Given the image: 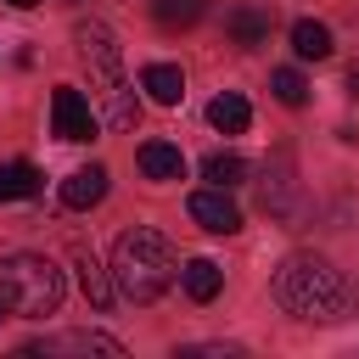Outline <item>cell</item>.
<instances>
[{"label":"cell","mask_w":359,"mask_h":359,"mask_svg":"<svg viewBox=\"0 0 359 359\" xmlns=\"http://www.w3.org/2000/svg\"><path fill=\"white\" fill-rule=\"evenodd\" d=\"M275 303H280L286 314H297V320H320V325H331V320H348V309H353V286H348L342 269H331L325 258H314V252H292V258L275 269Z\"/></svg>","instance_id":"cell-1"},{"label":"cell","mask_w":359,"mask_h":359,"mask_svg":"<svg viewBox=\"0 0 359 359\" xmlns=\"http://www.w3.org/2000/svg\"><path fill=\"white\" fill-rule=\"evenodd\" d=\"M112 280H118V292H123L129 303H157V297L180 280V252L168 247L163 230L135 224V230H123L118 247H112Z\"/></svg>","instance_id":"cell-2"},{"label":"cell","mask_w":359,"mask_h":359,"mask_svg":"<svg viewBox=\"0 0 359 359\" xmlns=\"http://www.w3.org/2000/svg\"><path fill=\"white\" fill-rule=\"evenodd\" d=\"M0 297L22 320H45L62 309V269L39 252H11L0 258Z\"/></svg>","instance_id":"cell-3"},{"label":"cell","mask_w":359,"mask_h":359,"mask_svg":"<svg viewBox=\"0 0 359 359\" xmlns=\"http://www.w3.org/2000/svg\"><path fill=\"white\" fill-rule=\"evenodd\" d=\"M28 359H62V353H101V359H123V342L118 337H101V331H56V337H34L22 342Z\"/></svg>","instance_id":"cell-4"},{"label":"cell","mask_w":359,"mask_h":359,"mask_svg":"<svg viewBox=\"0 0 359 359\" xmlns=\"http://www.w3.org/2000/svg\"><path fill=\"white\" fill-rule=\"evenodd\" d=\"M79 62L90 67V79L95 84H118V62H123V50H118V39H112V28L107 22H79Z\"/></svg>","instance_id":"cell-5"},{"label":"cell","mask_w":359,"mask_h":359,"mask_svg":"<svg viewBox=\"0 0 359 359\" xmlns=\"http://www.w3.org/2000/svg\"><path fill=\"white\" fill-rule=\"evenodd\" d=\"M50 123H56L62 140H90L101 118L90 112V101H84L73 84H56V95H50Z\"/></svg>","instance_id":"cell-6"},{"label":"cell","mask_w":359,"mask_h":359,"mask_svg":"<svg viewBox=\"0 0 359 359\" xmlns=\"http://www.w3.org/2000/svg\"><path fill=\"white\" fill-rule=\"evenodd\" d=\"M191 219H196L208 236H236V230H241V208H236L230 191H219V185H208V191L191 196Z\"/></svg>","instance_id":"cell-7"},{"label":"cell","mask_w":359,"mask_h":359,"mask_svg":"<svg viewBox=\"0 0 359 359\" xmlns=\"http://www.w3.org/2000/svg\"><path fill=\"white\" fill-rule=\"evenodd\" d=\"M101 196H107V168H101V163L73 168V174L62 180V202H67V208H79V213H84V208H95Z\"/></svg>","instance_id":"cell-8"},{"label":"cell","mask_w":359,"mask_h":359,"mask_svg":"<svg viewBox=\"0 0 359 359\" xmlns=\"http://www.w3.org/2000/svg\"><path fill=\"white\" fill-rule=\"evenodd\" d=\"M140 90H146L157 107H174V101L185 95V73H180L174 62H146V67H140Z\"/></svg>","instance_id":"cell-9"},{"label":"cell","mask_w":359,"mask_h":359,"mask_svg":"<svg viewBox=\"0 0 359 359\" xmlns=\"http://www.w3.org/2000/svg\"><path fill=\"white\" fill-rule=\"evenodd\" d=\"M73 269H79V286H84V297H90L95 309H107V303H112V275L101 269V258H95L90 247H79V252H73Z\"/></svg>","instance_id":"cell-10"},{"label":"cell","mask_w":359,"mask_h":359,"mask_svg":"<svg viewBox=\"0 0 359 359\" xmlns=\"http://www.w3.org/2000/svg\"><path fill=\"white\" fill-rule=\"evenodd\" d=\"M140 174H146V180H180V174H185L180 146H168V140H146V146H140Z\"/></svg>","instance_id":"cell-11"},{"label":"cell","mask_w":359,"mask_h":359,"mask_svg":"<svg viewBox=\"0 0 359 359\" xmlns=\"http://www.w3.org/2000/svg\"><path fill=\"white\" fill-rule=\"evenodd\" d=\"M208 123H213L219 135H241V129L252 123V107H247L236 90H224V95H213V107H208Z\"/></svg>","instance_id":"cell-12"},{"label":"cell","mask_w":359,"mask_h":359,"mask_svg":"<svg viewBox=\"0 0 359 359\" xmlns=\"http://www.w3.org/2000/svg\"><path fill=\"white\" fill-rule=\"evenodd\" d=\"M292 50H297L303 62H325V56H331V28L314 22V17L292 22Z\"/></svg>","instance_id":"cell-13"},{"label":"cell","mask_w":359,"mask_h":359,"mask_svg":"<svg viewBox=\"0 0 359 359\" xmlns=\"http://www.w3.org/2000/svg\"><path fill=\"white\" fill-rule=\"evenodd\" d=\"M180 280H185V292H191L196 303H213V297H219V286H224V275H219V264H213V258H191V264L180 269Z\"/></svg>","instance_id":"cell-14"},{"label":"cell","mask_w":359,"mask_h":359,"mask_svg":"<svg viewBox=\"0 0 359 359\" xmlns=\"http://www.w3.org/2000/svg\"><path fill=\"white\" fill-rule=\"evenodd\" d=\"M135 118H140L135 90H129V84H107V112H101V123H107V129H135Z\"/></svg>","instance_id":"cell-15"},{"label":"cell","mask_w":359,"mask_h":359,"mask_svg":"<svg viewBox=\"0 0 359 359\" xmlns=\"http://www.w3.org/2000/svg\"><path fill=\"white\" fill-rule=\"evenodd\" d=\"M39 191V168L34 163H0V202H22Z\"/></svg>","instance_id":"cell-16"},{"label":"cell","mask_w":359,"mask_h":359,"mask_svg":"<svg viewBox=\"0 0 359 359\" xmlns=\"http://www.w3.org/2000/svg\"><path fill=\"white\" fill-rule=\"evenodd\" d=\"M202 11H208V0H151V17H157V28H168V34L191 28Z\"/></svg>","instance_id":"cell-17"},{"label":"cell","mask_w":359,"mask_h":359,"mask_svg":"<svg viewBox=\"0 0 359 359\" xmlns=\"http://www.w3.org/2000/svg\"><path fill=\"white\" fill-rule=\"evenodd\" d=\"M202 180H213L219 191H230V185H241V180H247V163H241L236 151H213V157L202 163Z\"/></svg>","instance_id":"cell-18"},{"label":"cell","mask_w":359,"mask_h":359,"mask_svg":"<svg viewBox=\"0 0 359 359\" xmlns=\"http://www.w3.org/2000/svg\"><path fill=\"white\" fill-rule=\"evenodd\" d=\"M230 34H236L241 45H264L269 17H264V11H252V6H241V11H230Z\"/></svg>","instance_id":"cell-19"},{"label":"cell","mask_w":359,"mask_h":359,"mask_svg":"<svg viewBox=\"0 0 359 359\" xmlns=\"http://www.w3.org/2000/svg\"><path fill=\"white\" fill-rule=\"evenodd\" d=\"M269 90H275V101H286V107H303V101H309V84H303L297 67H275V73H269Z\"/></svg>","instance_id":"cell-20"},{"label":"cell","mask_w":359,"mask_h":359,"mask_svg":"<svg viewBox=\"0 0 359 359\" xmlns=\"http://www.w3.org/2000/svg\"><path fill=\"white\" fill-rule=\"evenodd\" d=\"M180 353H208V359H230V353H241V348H219V342H202V348H180Z\"/></svg>","instance_id":"cell-21"},{"label":"cell","mask_w":359,"mask_h":359,"mask_svg":"<svg viewBox=\"0 0 359 359\" xmlns=\"http://www.w3.org/2000/svg\"><path fill=\"white\" fill-rule=\"evenodd\" d=\"M11 6H17V11H28V6H39V0H11Z\"/></svg>","instance_id":"cell-22"},{"label":"cell","mask_w":359,"mask_h":359,"mask_svg":"<svg viewBox=\"0 0 359 359\" xmlns=\"http://www.w3.org/2000/svg\"><path fill=\"white\" fill-rule=\"evenodd\" d=\"M6 314H11V309H6V297H0V320H6Z\"/></svg>","instance_id":"cell-23"}]
</instances>
